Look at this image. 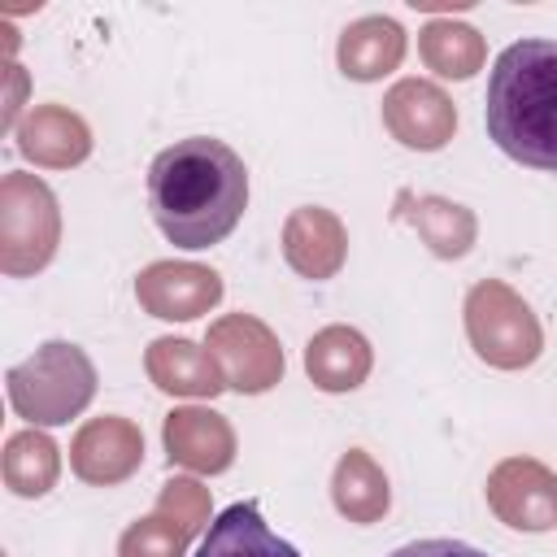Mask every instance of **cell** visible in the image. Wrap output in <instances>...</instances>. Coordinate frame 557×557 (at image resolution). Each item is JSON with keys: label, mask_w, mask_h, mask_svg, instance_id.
Here are the masks:
<instances>
[{"label": "cell", "mask_w": 557, "mask_h": 557, "mask_svg": "<svg viewBox=\"0 0 557 557\" xmlns=\"http://www.w3.org/2000/svg\"><path fill=\"white\" fill-rule=\"evenodd\" d=\"M148 209L174 248L200 252L222 244L248 209L244 157L213 135L174 139L148 165Z\"/></svg>", "instance_id": "6da1fadb"}, {"label": "cell", "mask_w": 557, "mask_h": 557, "mask_svg": "<svg viewBox=\"0 0 557 557\" xmlns=\"http://www.w3.org/2000/svg\"><path fill=\"white\" fill-rule=\"evenodd\" d=\"M483 122L518 165L557 170V39H518L492 61Z\"/></svg>", "instance_id": "7a4b0ae2"}, {"label": "cell", "mask_w": 557, "mask_h": 557, "mask_svg": "<svg viewBox=\"0 0 557 557\" xmlns=\"http://www.w3.org/2000/svg\"><path fill=\"white\" fill-rule=\"evenodd\" d=\"M4 392L17 418L30 426H61L78 418L96 396V366L91 357L70 339L39 344L26 361L9 366Z\"/></svg>", "instance_id": "3957f363"}, {"label": "cell", "mask_w": 557, "mask_h": 557, "mask_svg": "<svg viewBox=\"0 0 557 557\" xmlns=\"http://www.w3.org/2000/svg\"><path fill=\"white\" fill-rule=\"evenodd\" d=\"M466 339L492 370H527L544 352V331L531 305L500 278H479L461 305Z\"/></svg>", "instance_id": "277c9868"}, {"label": "cell", "mask_w": 557, "mask_h": 557, "mask_svg": "<svg viewBox=\"0 0 557 557\" xmlns=\"http://www.w3.org/2000/svg\"><path fill=\"white\" fill-rule=\"evenodd\" d=\"M61 244V209L39 174L9 170L0 178V270L9 278L39 274Z\"/></svg>", "instance_id": "5b68a950"}, {"label": "cell", "mask_w": 557, "mask_h": 557, "mask_svg": "<svg viewBox=\"0 0 557 557\" xmlns=\"http://www.w3.org/2000/svg\"><path fill=\"white\" fill-rule=\"evenodd\" d=\"M205 348L213 352L222 379L239 396H261L283 379V344L257 313H222L209 322Z\"/></svg>", "instance_id": "8992f818"}, {"label": "cell", "mask_w": 557, "mask_h": 557, "mask_svg": "<svg viewBox=\"0 0 557 557\" xmlns=\"http://www.w3.org/2000/svg\"><path fill=\"white\" fill-rule=\"evenodd\" d=\"M196 531H209V492L178 474L161 483L157 509L122 531L117 557H183Z\"/></svg>", "instance_id": "52a82bcc"}, {"label": "cell", "mask_w": 557, "mask_h": 557, "mask_svg": "<svg viewBox=\"0 0 557 557\" xmlns=\"http://www.w3.org/2000/svg\"><path fill=\"white\" fill-rule=\"evenodd\" d=\"M487 509L509 531H553L557 527V474L535 457H505L483 483Z\"/></svg>", "instance_id": "ba28073f"}, {"label": "cell", "mask_w": 557, "mask_h": 557, "mask_svg": "<svg viewBox=\"0 0 557 557\" xmlns=\"http://www.w3.org/2000/svg\"><path fill=\"white\" fill-rule=\"evenodd\" d=\"M383 126L400 148L440 152L457 131V104L431 78H400L383 96Z\"/></svg>", "instance_id": "9c48e42d"}, {"label": "cell", "mask_w": 557, "mask_h": 557, "mask_svg": "<svg viewBox=\"0 0 557 557\" xmlns=\"http://www.w3.org/2000/svg\"><path fill=\"white\" fill-rule=\"evenodd\" d=\"M135 300L161 322H191L222 300V274L200 261H152L135 278Z\"/></svg>", "instance_id": "30bf717a"}, {"label": "cell", "mask_w": 557, "mask_h": 557, "mask_svg": "<svg viewBox=\"0 0 557 557\" xmlns=\"http://www.w3.org/2000/svg\"><path fill=\"white\" fill-rule=\"evenodd\" d=\"M144 466V431L122 418H87L70 440V470L91 487H117Z\"/></svg>", "instance_id": "8fae6325"}, {"label": "cell", "mask_w": 557, "mask_h": 557, "mask_svg": "<svg viewBox=\"0 0 557 557\" xmlns=\"http://www.w3.org/2000/svg\"><path fill=\"white\" fill-rule=\"evenodd\" d=\"M165 461L187 474H222L235 461V426L209 405H178L161 422Z\"/></svg>", "instance_id": "7c38bea8"}, {"label": "cell", "mask_w": 557, "mask_h": 557, "mask_svg": "<svg viewBox=\"0 0 557 557\" xmlns=\"http://www.w3.org/2000/svg\"><path fill=\"white\" fill-rule=\"evenodd\" d=\"M283 261L300 278H313V283L335 278L348 261V231H344L339 213H331L322 205L292 209L283 222Z\"/></svg>", "instance_id": "4fadbf2b"}, {"label": "cell", "mask_w": 557, "mask_h": 557, "mask_svg": "<svg viewBox=\"0 0 557 557\" xmlns=\"http://www.w3.org/2000/svg\"><path fill=\"white\" fill-rule=\"evenodd\" d=\"M13 139L35 170H70L91 157V126L65 104H35Z\"/></svg>", "instance_id": "5bb4252c"}, {"label": "cell", "mask_w": 557, "mask_h": 557, "mask_svg": "<svg viewBox=\"0 0 557 557\" xmlns=\"http://www.w3.org/2000/svg\"><path fill=\"white\" fill-rule=\"evenodd\" d=\"M144 370H148L152 387H161L165 396L213 400L218 392H226V379H222L213 352L196 339H183V335L152 339L148 352H144Z\"/></svg>", "instance_id": "9a60e30c"}, {"label": "cell", "mask_w": 557, "mask_h": 557, "mask_svg": "<svg viewBox=\"0 0 557 557\" xmlns=\"http://www.w3.org/2000/svg\"><path fill=\"white\" fill-rule=\"evenodd\" d=\"M405 26L387 13H366L357 22H348L339 30L335 44V61L344 70V78L352 83H379L383 74H392L405 61Z\"/></svg>", "instance_id": "2e32d148"}, {"label": "cell", "mask_w": 557, "mask_h": 557, "mask_svg": "<svg viewBox=\"0 0 557 557\" xmlns=\"http://www.w3.org/2000/svg\"><path fill=\"white\" fill-rule=\"evenodd\" d=\"M396 218L409 222L418 231V239L440 257V261H457L474 248L479 239V218L448 200V196H413V191H400L396 196Z\"/></svg>", "instance_id": "e0dca14e"}, {"label": "cell", "mask_w": 557, "mask_h": 557, "mask_svg": "<svg viewBox=\"0 0 557 557\" xmlns=\"http://www.w3.org/2000/svg\"><path fill=\"white\" fill-rule=\"evenodd\" d=\"M370 366H374V352L357 326L335 322L305 344V374L322 392H357L370 379Z\"/></svg>", "instance_id": "ac0fdd59"}, {"label": "cell", "mask_w": 557, "mask_h": 557, "mask_svg": "<svg viewBox=\"0 0 557 557\" xmlns=\"http://www.w3.org/2000/svg\"><path fill=\"white\" fill-rule=\"evenodd\" d=\"M196 557H300V553L270 531V522L252 500H235L209 522Z\"/></svg>", "instance_id": "d6986e66"}, {"label": "cell", "mask_w": 557, "mask_h": 557, "mask_svg": "<svg viewBox=\"0 0 557 557\" xmlns=\"http://www.w3.org/2000/svg\"><path fill=\"white\" fill-rule=\"evenodd\" d=\"M331 505L339 509V518H348V522H357V527L383 522V513L392 509V483H387L383 466H379L366 448H348V453L335 461V474H331Z\"/></svg>", "instance_id": "ffe728a7"}, {"label": "cell", "mask_w": 557, "mask_h": 557, "mask_svg": "<svg viewBox=\"0 0 557 557\" xmlns=\"http://www.w3.org/2000/svg\"><path fill=\"white\" fill-rule=\"evenodd\" d=\"M0 474H4V487L22 500H39L57 487L61 479V448L57 440L44 431V426H26V431H13L4 440V457H0Z\"/></svg>", "instance_id": "44dd1931"}, {"label": "cell", "mask_w": 557, "mask_h": 557, "mask_svg": "<svg viewBox=\"0 0 557 557\" xmlns=\"http://www.w3.org/2000/svg\"><path fill=\"white\" fill-rule=\"evenodd\" d=\"M418 57L431 74L440 78H474L487 61V44L474 26L457 22V17H431L422 30H418Z\"/></svg>", "instance_id": "7402d4cb"}, {"label": "cell", "mask_w": 557, "mask_h": 557, "mask_svg": "<svg viewBox=\"0 0 557 557\" xmlns=\"http://www.w3.org/2000/svg\"><path fill=\"white\" fill-rule=\"evenodd\" d=\"M22 104H26V70L17 61H4V113H0V131L4 135H17Z\"/></svg>", "instance_id": "603a6c76"}, {"label": "cell", "mask_w": 557, "mask_h": 557, "mask_svg": "<svg viewBox=\"0 0 557 557\" xmlns=\"http://www.w3.org/2000/svg\"><path fill=\"white\" fill-rule=\"evenodd\" d=\"M387 557H487V553L466 540H409V544L392 548Z\"/></svg>", "instance_id": "cb8c5ba5"}]
</instances>
